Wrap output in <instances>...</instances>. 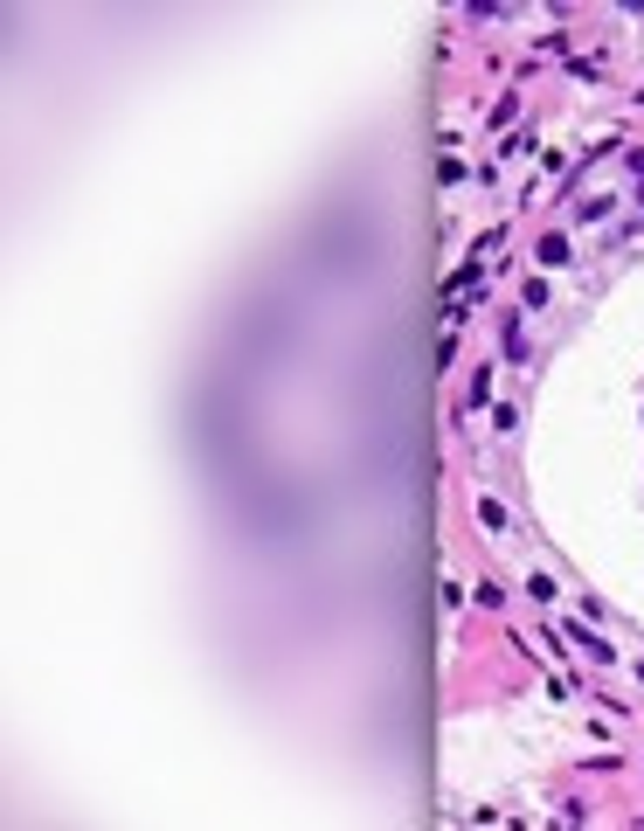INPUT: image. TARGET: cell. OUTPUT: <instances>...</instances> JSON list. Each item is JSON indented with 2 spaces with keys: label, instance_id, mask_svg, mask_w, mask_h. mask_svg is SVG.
<instances>
[{
  "label": "cell",
  "instance_id": "cell-1",
  "mask_svg": "<svg viewBox=\"0 0 644 831\" xmlns=\"http://www.w3.org/2000/svg\"><path fill=\"white\" fill-rule=\"evenodd\" d=\"M562 645H582V651L596 658V665H610V658H617V651H610V638H596V630H582V617H575V623L562 630Z\"/></svg>",
  "mask_w": 644,
  "mask_h": 831
},
{
  "label": "cell",
  "instance_id": "cell-2",
  "mask_svg": "<svg viewBox=\"0 0 644 831\" xmlns=\"http://www.w3.org/2000/svg\"><path fill=\"white\" fill-rule=\"evenodd\" d=\"M534 257H541V270H562V263L575 257V243H568V236H541V243H534Z\"/></svg>",
  "mask_w": 644,
  "mask_h": 831
},
{
  "label": "cell",
  "instance_id": "cell-3",
  "mask_svg": "<svg viewBox=\"0 0 644 831\" xmlns=\"http://www.w3.org/2000/svg\"><path fill=\"white\" fill-rule=\"evenodd\" d=\"M506 361H513V367L534 361V354H527V333H519V319H506Z\"/></svg>",
  "mask_w": 644,
  "mask_h": 831
},
{
  "label": "cell",
  "instance_id": "cell-4",
  "mask_svg": "<svg viewBox=\"0 0 644 831\" xmlns=\"http://www.w3.org/2000/svg\"><path fill=\"white\" fill-rule=\"evenodd\" d=\"M610 208H617V201H610V194H589V201H575V215H582V222H603Z\"/></svg>",
  "mask_w": 644,
  "mask_h": 831
},
{
  "label": "cell",
  "instance_id": "cell-5",
  "mask_svg": "<svg viewBox=\"0 0 644 831\" xmlns=\"http://www.w3.org/2000/svg\"><path fill=\"white\" fill-rule=\"evenodd\" d=\"M478 519H485L492 534H506V506H499V499H478Z\"/></svg>",
  "mask_w": 644,
  "mask_h": 831
},
{
  "label": "cell",
  "instance_id": "cell-6",
  "mask_svg": "<svg viewBox=\"0 0 644 831\" xmlns=\"http://www.w3.org/2000/svg\"><path fill=\"white\" fill-rule=\"evenodd\" d=\"M623 167H631V174L644 181V146H623Z\"/></svg>",
  "mask_w": 644,
  "mask_h": 831
},
{
  "label": "cell",
  "instance_id": "cell-7",
  "mask_svg": "<svg viewBox=\"0 0 644 831\" xmlns=\"http://www.w3.org/2000/svg\"><path fill=\"white\" fill-rule=\"evenodd\" d=\"M638 208H644V181H638Z\"/></svg>",
  "mask_w": 644,
  "mask_h": 831
},
{
  "label": "cell",
  "instance_id": "cell-8",
  "mask_svg": "<svg viewBox=\"0 0 644 831\" xmlns=\"http://www.w3.org/2000/svg\"><path fill=\"white\" fill-rule=\"evenodd\" d=\"M638 679H644V665H638Z\"/></svg>",
  "mask_w": 644,
  "mask_h": 831
},
{
  "label": "cell",
  "instance_id": "cell-9",
  "mask_svg": "<svg viewBox=\"0 0 644 831\" xmlns=\"http://www.w3.org/2000/svg\"><path fill=\"white\" fill-rule=\"evenodd\" d=\"M638 104H644V90H638Z\"/></svg>",
  "mask_w": 644,
  "mask_h": 831
}]
</instances>
